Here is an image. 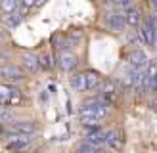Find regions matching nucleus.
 <instances>
[{
    "mask_svg": "<svg viewBox=\"0 0 157 153\" xmlns=\"http://www.w3.org/2000/svg\"><path fill=\"white\" fill-rule=\"evenodd\" d=\"M109 103H105L104 99H90V102L82 103V107L78 109V119L84 125V128H92L98 126V122L107 115Z\"/></svg>",
    "mask_w": 157,
    "mask_h": 153,
    "instance_id": "obj_1",
    "label": "nucleus"
},
{
    "mask_svg": "<svg viewBox=\"0 0 157 153\" xmlns=\"http://www.w3.org/2000/svg\"><path fill=\"white\" fill-rule=\"evenodd\" d=\"M101 82V76L94 71H84V73H78L71 79V88L77 92H90V90H96Z\"/></svg>",
    "mask_w": 157,
    "mask_h": 153,
    "instance_id": "obj_2",
    "label": "nucleus"
},
{
    "mask_svg": "<svg viewBox=\"0 0 157 153\" xmlns=\"http://www.w3.org/2000/svg\"><path fill=\"white\" fill-rule=\"evenodd\" d=\"M23 102L21 92L15 86H8V84H0V105H19Z\"/></svg>",
    "mask_w": 157,
    "mask_h": 153,
    "instance_id": "obj_3",
    "label": "nucleus"
},
{
    "mask_svg": "<svg viewBox=\"0 0 157 153\" xmlns=\"http://www.w3.org/2000/svg\"><path fill=\"white\" fill-rule=\"evenodd\" d=\"M155 29H157V27H155V17L151 15V17L144 23V27L138 31V35H140V38H142V42L147 44V48H155V35H157Z\"/></svg>",
    "mask_w": 157,
    "mask_h": 153,
    "instance_id": "obj_4",
    "label": "nucleus"
},
{
    "mask_svg": "<svg viewBox=\"0 0 157 153\" xmlns=\"http://www.w3.org/2000/svg\"><path fill=\"white\" fill-rule=\"evenodd\" d=\"M0 76H2L4 80L17 82V80L25 79V73H23V69L15 67V65H4V67H0Z\"/></svg>",
    "mask_w": 157,
    "mask_h": 153,
    "instance_id": "obj_5",
    "label": "nucleus"
},
{
    "mask_svg": "<svg viewBox=\"0 0 157 153\" xmlns=\"http://www.w3.org/2000/svg\"><path fill=\"white\" fill-rule=\"evenodd\" d=\"M105 27L109 29V31H123L124 27V17H123V13L121 12H109L107 15H105Z\"/></svg>",
    "mask_w": 157,
    "mask_h": 153,
    "instance_id": "obj_6",
    "label": "nucleus"
},
{
    "mask_svg": "<svg viewBox=\"0 0 157 153\" xmlns=\"http://www.w3.org/2000/svg\"><path fill=\"white\" fill-rule=\"evenodd\" d=\"M58 63H59V69H61V71L71 73V71H75V69H77L78 59H77L75 54H71V52H63V54H59Z\"/></svg>",
    "mask_w": 157,
    "mask_h": 153,
    "instance_id": "obj_7",
    "label": "nucleus"
},
{
    "mask_svg": "<svg viewBox=\"0 0 157 153\" xmlns=\"http://www.w3.org/2000/svg\"><path fill=\"white\" fill-rule=\"evenodd\" d=\"M10 132L29 136V134L36 132V125H35L33 121H15V122H12V125H10Z\"/></svg>",
    "mask_w": 157,
    "mask_h": 153,
    "instance_id": "obj_8",
    "label": "nucleus"
},
{
    "mask_svg": "<svg viewBox=\"0 0 157 153\" xmlns=\"http://www.w3.org/2000/svg\"><path fill=\"white\" fill-rule=\"evenodd\" d=\"M21 65L25 71L29 73H38L40 71V63H38V58L35 56V54H31V52H23L21 54Z\"/></svg>",
    "mask_w": 157,
    "mask_h": 153,
    "instance_id": "obj_9",
    "label": "nucleus"
},
{
    "mask_svg": "<svg viewBox=\"0 0 157 153\" xmlns=\"http://www.w3.org/2000/svg\"><path fill=\"white\" fill-rule=\"evenodd\" d=\"M100 84H101V99L111 105L115 96H117V84L113 80H105V82H100Z\"/></svg>",
    "mask_w": 157,
    "mask_h": 153,
    "instance_id": "obj_10",
    "label": "nucleus"
},
{
    "mask_svg": "<svg viewBox=\"0 0 157 153\" xmlns=\"http://www.w3.org/2000/svg\"><path fill=\"white\" fill-rule=\"evenodd\" d=\"M31 144V138L25 134H15V138H10L8 142V149L10 151H23Z\"/></svg>",
    "mask_w": 157,
    "mask_h": 153,
    "instance_id": "obj_11",
    "label": "nucleus"
},
{
    "mask_svg": "<svg viewBox=\"0 0 157 153\" xmlns=\"http://www.w3.org/2000/svg\"><path fill=\"white\" fill-rule=\"evenodd\" d=\"M123 17H124V25H128V27H138L140 25V21H142V13H140L138 8H127V12L123 13Z\"/></svg>",
    "mask_w": 157,
    "mask_h": 153,
    "instance_id": "obj_12",
    "label": "nucleus"
},
{
    "mask_svg": "<svg viewBox=\"0 0 157 153\" xmlns=\"http://www.w3.org/2000/svg\"><path fill=\"white\" fill-rule=\"evenodd\" d=\"M27 12H23V10H15V12H10V13H6L4 17H2V21H4V25L8 27V29H15L19 25V23L23 21V15H25Z\"/></svg>",
    "mask_w": 157,
    "mask_h": 153,
    "instance_id": "obj_13",
    "label": "nucleus"
},
{
    "mask_svg": "<svg viewBox=\"0 0 157 153\" xmlns=\"http://www.w3.org/2000/svg\"><path fill=\"white\" fill-rule=\"evenodd\" d=\"M104 145H107L109 149H121V138L117 134V130L104 132Z\"/></svg>",
    "mask_w": 157,
    "mask_h": 153,
    "instance_id": "obj_14",
    "label": "nucleus"
},
{
    "mask_svg": "<svg viewBox=\"0 0 157 153\" xmlns=\"http://www.w3.org/2000/svg\"><path fill=\"white\" fill-rule=\"evenodd\" d=\"M147 63V56L142 52V50H134L130 54V65L134 69H144Z\"/></svg>",
    "mask_w": 157,
    "mask_h": 153,
    "instance_id": "obj_15",
    "label": "nucleus"
},
{
    "mask_svg": "<svg viewBox=\"0 0 157 153\" xmlns=\"http://www.w3.org/2000/svg\"><path fill=\"white\" fill-rule=\"evenodd\" d=\"M17 8H19V0H0V10L4 13L15 12Z\"/></svg>",
    "mask_w": 157,
    "mask_h": 153,
    "instance_id": "obj_16",
    "label": "nucleus"
},
{
    "mask_svg": "<svg viewBox=\"0 0 157 153\" xmlns=\"http://www.w3.org/2000/svg\"><path fill=\"white\" fill-rule=\"evenodd\" d=\"M38 63H40V69H52V56L50 54H42L38 58Z\"/></svg>",
    "mask_w": 157,
    "mask_h": 153,
    "instance_id": "obj_17",
    "label": "nucleus"
},
{
    "mask_svg": "<svg viewBox=\"0 0 157 153\" xmlns=\"http://www.w3.org/2000/svg\"><path fill=\"white\" fill-rule=\"evenodd\" d=\"M10 121H12L10 109H2V107H0V122H10Z\"/></svg>",
    "mask_w": 157,
    "mask_h": 153,
    "instance_id": "obj_18",
    "label": "nucleus"
},
{
    "mask_svg": "<svg viewBox=\"0 0 157 153\" xmlns=\"http://www.w3.org/2000/svg\"><path fill=\"white\" fill-rule=\"evenodd\" d=\"M115 6H117V8H123V10H127V8L132 6V0H115Z\"/></svg>",
    "mask_w": 157,
    "mask_h": 153,
    "instance_id": "obj_19",
    "label": "nucleus"
},
{
    "mask_svg": "<svg viewBox=\"0 0 157 153\" xmlns=\"http://www.w3.org/2000/svg\"><path fill=\"white\" fill-rule=\"evenodd\" d=\"M35 6V0H21V10L23 12H27L29 8H33Z\"/></svg>",
    "mask_w": 157,
    "mask_h": 153,
    "instance_id": "obj_20",
    "label": "nucleus"
},
{
    "mask_svg": "<svg viewBox=\"0 0 157 153\" xmlns=\"http://www.w3.org/2000/svg\"><path fill=\"white\" fill-rule=\"evenodd\" d=\"M46 0H35V6H40V4H44Z\"/></svg>",
    "mask_w": 157,
    "mask_h": 153,
    "instance_id": "obj_21",
    "label": "nucleus"
},
{
    "mask_svg": "<svg viewBox=\"0 0 157 153\" xmlns=\"http://www.w3.org/2000/svg\"><path fill=\"white\" fill-rule=\"evenodd\" d=\"M75 153H86V151H84V149H82V147H81V149H77V151H75Z\"/></svg>",
    "mask_w": 157,
    "mask_h": 153,
    "instance_id": "obj_22",
    "label": "nucleus"
},
{
    "mask_svg": "<svg viewBox=\"0 0 157 153\" xmlns=\"http://www.w3.org/2000/svg\"><path fill=\"white\" fill-rule=\"evenodd\" d=\"M0 134H2V122H0Z\"/></svg>",
    "mask_w": 157,
    "mask_h": 153,
    "instance_id": "obj_23",
    "label": "nucleus"
},
{
    "mask_svg": "<svg viewBox=\"0 0 157 153\" xmlns=\"http://www.w3.org/2000/svg\"><path fill=\"white\" fill-rule=\"evenodd\" d=\"M0 40H2V31H0Z\"/></svg>",
    "mask_w": 157,
    "mask_h": 153,
    "instance_id": "obj_24",
    "label": "nucleus"
}]
</instances>
